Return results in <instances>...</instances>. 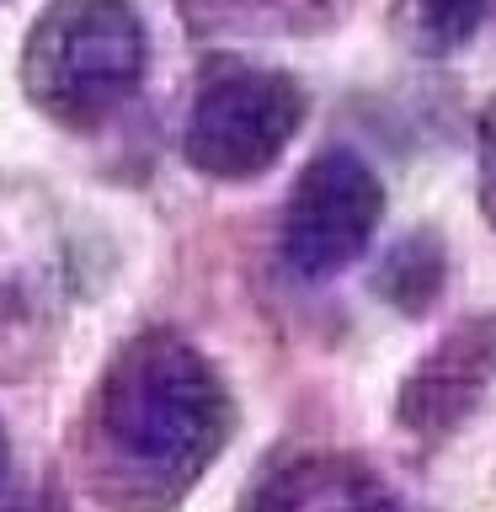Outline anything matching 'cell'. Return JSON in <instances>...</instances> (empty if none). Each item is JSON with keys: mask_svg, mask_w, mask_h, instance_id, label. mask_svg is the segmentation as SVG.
<instances>
[{"mask_svg": "<svg viewBox=\"0 0 496 512\" xmlns=\"http://www.w3.org/2000/svg\"><path fill=\"white\" fill-rule=\"evenodd\" d=\"M230 390L187 336L144 331L107 363L86 411L96 496L123 512H166L230 443Z\"/></svg>", "mask_w": 496, "mask_h": 512, "instance_id": "1", "label": "cell"}, {"mask_svg": "<svg viewBox=\"0 0 496 512\" xmlns=\"http://www.w3.org/2000/svg\"><path fill=\"white\" fill-rule=\"evenodd\" d=\"M150 38L128 0H54L22 48V86L59 128H102L139 91Z\"/></svg>", "mask_w": 496, "mask_h": 512, "instance_id": "2", "label": "cell"}, {"mask_svg": "<svg viewBox=\"0 0 496 512\" xmlns=\"http://www.w3.org/2000/svg\"><path fill=\"white\" fill-rule=\"evenodd\" d=\"M304 86L262 64H224L203 80L182 128V155L208 182H256L304 128Z\"/></svg>", "mask_w": 496, "mask_h": 512, "instance_id": "3", "label": "cell"}, {"mask_svg": "<svg viewBox=\"0 0 496 512\" xmlns=\"http://www.w3.org/2000/svg\"><path fill=\"white\" fill-rule=\"evenodd\" d=\"M384 219V182L358 150H320L283 208V262L304 283H326L368 251Z\"/></svg>", "mask_w": 496, "mask_h": 512, "instance_id": "4", "label": "cell"}, {"mask_svg": "<svg viewBox=\"0 0 496 512\" xmlns=\"http://www.w3.org/2000/svg\"><path fill=\"white\" fill-rule=\"evenodd\" d=\"M496 395V310L459 320L432 352L416 358L395 395V422L422 443H443L470 427Z\"/></svg>", "mask_w": 496, "mask_h": 512, "instance_id": "5", "label": "cell"}, {"mask_svg": "<svg viewBox=\"0 0 496 512\" xmlns=\"http://www.w3.org/2000/svg\"><path fill=\"white\" fill-rule=\"evenodd\" d=\"M443 283H448V246L438 230L400 235L374 272V294L384 304H395L400 315H427L438 304Z\"/></svg>", "mask_w": 496, "mask_h": 512, "instance_id": "6", "label": "cell"}, {"mask_svg": "<svg viewBox=\"0 0 496 512\" xmlns=\"http://www.w3.org/2000/svg\"><path fill=\"white\" fill-rule=\"evenodd\" d=\"M486 16H491V0H395L390 27L411 54L454 59L480 38Z\"/></svg>", "mask_w": 496, "mask_h": 512, "instance_id": "7", "label": "cell"}, {"mask_svg": "<svg viewBox=\"0 0 496 512\" xmlns=\"http://www.w3.org/2000/svg\"><path fill=\"white\" fill-rule=\"evenodd\" d=\"M304 512H427L411 496H400L395 486H384L379 475L352 470V464H320V480L310 491Z\"/></svg>", "mask_w": 496, "mask_h": 512, "instance_id": "8", "label": "cell"}, {"mask_svg": "<svg viewBox=\"0 0 496 512\" xmlns=\"http://www.w3.org/2000/svg\"><path fill=\"white\" fill-rule=\"evenodd\" d=\"M326 459H278L262 464V475L240 496V512H304Z\"/></svg>", "mask_w": 496, "mask_h": 512, "instance_id": "9", "label": "cell"}, {"mask_svg": "<svg viewBox=\"0 0 496 512\" xmlns=\"http://www.w3.org/2000/svg\"><path fill=\"white\" fill-rule=\"evenodd\" d=\"M475 171H480V214H486L491 235H496V91L480 107V123H475Z\"/></svg>", "mask_w": 496, "mask_h": 512, "instance_id": "10", "label": "cell"}, {"mask_svg": "<svg viewBox=\"0 0 496 512\" xmlns=\"http://www.w3.org/2000/svg\"><path fill=\"white\" fill-rule=\"evenodd\" d=\"M11 486V443H6V427H0V496Z\"/></svg>", "mask_w": 496, "mask_h": 512, "instance_id": "11", "label": "cell"}]
</instances>
